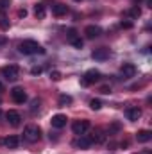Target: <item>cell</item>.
Returning a JSON list of instances; mask_svg holds the SVG:
<instances>
[{
	"mask_svg": "<svg viewBox=\"0 0 152 154\" xmlns=\"http://www.w3.org/2000/svg\"><path fill=\"white\" fill-rule=\"evenodd\" d=\"M88 129H90V122H88V120H75V122L72 124V131H74V134H77V136L86 134Z\"/></svg>",
	"mask_w": 152,
	"mask_h": 154,
	"instance_id": "cell-5",
	"label": "cell"
},
{
	"mask_svg": "<svg viewBox=\"0 0 152 154\" xmlns=\"http://www.w3.org/2000/svg\"><path fill=\"white\" fill-rule=\"evenodd\" d=\"M23 138H25V142H29V143H36L39 138H41V129H39L38 125H34V124L27 125V127L23 129Z\"/></svg>",
	"mask_w": 152,
	"mask_h": 154,
	"instance_id": "cell-2",
	"label": "cell"
},
{
	"mask_svg": "<svg viewBox=\"0 0 152 154\" xmlns=\"http://www.w3.org/2000/svg\"><path fill=\"white\" fill-rule=\"evenodd\" d=\"M74 145H75L77 149H88V147L91 145V142H90V138H86V136H82V134H81L75 142H74Z\"/></svg>",
	"mask_w": 152,
	"mask_h": 154,
	"instance_id": "cell-15",
	"label": "cell"
},
{
	"mask_svg": "<svg viewBox=\"0 0 152 154\" xmlns=\"http://www.w3.org/2000/svg\"><path fill=\"white\" fill-rule=\"evenodd\" d=\"M88 138H90V142H91V143H104V142H106V134H104L100 129H95Z\"/></svg>",
	"mask_w": 152,
	"mask_h": 154,
	"instance_id": "cell-11",
	"label": "cell"
},
{
	"mask_svg": "<svg viewBox=\"0 0 152 154\" xmlns=\"http://www.w3.org/2000/svg\"><path fill=\"white\" fill-rule=\"evenodd\" d=\"M0 29H2V31H7V29H9V18L5 16L4 11H0Z\"/></svg>",
	"mask_w": 152,
	"mask_h": 154,
	"instance_id": "cell-19",
	"label": "cell"
},
{
	"mask_svg": "<svg viewBox=\"0 0 152 154\" xmlns=\"http://www.w3.org/2000/svg\"><path fill=\"white\" fill-rule=\"evenodd\" d=\"M0 74L2 77L5 79V81H16L18 77H20V68L16 66V65H9V66H4L2 70H0Z\"/></svg>",
	"mask_w": 152,
	"mask_h": 154,
	"instance_id": "cell-3",
	"label": "cell"
},
{
	"mask_svg": "<svg viewBox=\"0 0 152 154\" xmlns=\"http://www.w3.org/2000/svg\"><path fill=\"white\" fill-rule=\"evenodd\" d=\"M125 116H127L131 122H136V120H140V116H141V109H140L138 106H131V108L125 109Z\"/></svg>",
	"mask_w": 152,
	"mask_h": 154,
	"instance_id": "cell-10",
	"label": "cell"
},
{
	"mask_svg": "<svg viewBox=\"0 0 152 154\" xmlns=\"http://www.w3.org/2000/svg\"><path fill=\"white\" fill-rule=\"evenodd\" d=\"M50 79H52V81H61V72L52 70V72H50Z\"/></svg>",
	"mask_w": 152,
	"mask_h": 154,
	"instance_id": "cell-26",
	"label": "cell"
},
{
	"mask_svg": "<svg viewBox=\"0 0 152 154\" xmlns=\"http://www.w3.org/2000/svg\"><path fill=\"white\" fill-rule=\"evenodd\" d=\"M120 27H122V29H132V23H131V22H122Z\"/></svg>",
	"mask_w": 152,
	"mask_h": 154,
	"instance_id": "cell-30",
	"label": "cell"
},
{
	"mask_svg": "<svg viewBox=\"0 0 152 154\" xmlns=\"http://www.w3.org/2000/svg\"><path fill=\"white\" fill-rule=\"evenodd\" d=\"M41 72H43V66H32V68H31V74H32V75H39Z\"/></svg>",
	"mask_w": 152,
	"mask_h": 154,
	"instance_id": "cell-27",
	"label": "cell"
},
{
	"mask_svg": "<svg viewBox=\"0 0 152 154\" xmlns=\"http://www.w3.org/2000/svg\"><path fill=\"white\" fill-rule=\"evenodd\" d=\"M91 57H93L95 61H106V59L109 57V48H106V47L95 48V50L91 52Z\"/></svg>",
	"mask_w": 152,
	"mask_h": 154,
	"instance_id": "cell-7",
	"label": "cell"
},
{
	"mask_svg": "<svg viewBox=\"0 0 152 154\" xmlns=\"http://www.w3.org/2000/svg\"><path fill=\"white\" fill-rule=\"evenodd\" d=\"M11 99L16 102V104H23L27 100V93L23 88H13L11 90Z\"/></svg>",
	"mask_w": 152,
	"mask_h": 154,
	"instance_id": "cell-6",
	"label": "cell"
},
{
	"mask_svg": "<svg viewBox=\"0 0 152 154\" xmlns=\"http://www.w3.org/2000/svg\"><path fill=\"white\" fill-rule=\"evenodd\" d=\"M0 115H2V111H0Z\"/></svg>",
	"mask_w": 152,
	"mask_h": 154,
	"instance_id": "cell-35",
	"label": "cell"
},
{
	"mask_svg": "<svg viewBox=\"0 0 152 154\" xmlns=\"http://www.w3.org/2000/svg\"><path fill=\"white\" fill-rule=\"evenodd\" d=\"M122 74H123V77H134L136 75V66L132 63H125L122 66Z\"/></svg>",
	"mask_w": 152,
	"mask_h": 154,
	"instance_id": "cell-14",
	"label": "cell"
},
{
	"mask_svg": "<svg viewBox=\"0 0 152 154\" xmlns=\"http://www.w3.org/2000/svg\"><path fill=\"white\" fill-rule=\"evenodd\" d=\"M100 93L109 95V93H111V88H109V86H100Z\"/></svg>",
	"mask_w": 152,
	"mask_h": 154,
	"instance_id": "cell-28",
	"label": "cell"
},
{
	"mask_svg": "<svg viewBox=\"0 0 152 154\" xmlns=\"http://www.w3.org/2000/svg\"><path fill=\"white\" fill-rule=\"evenodd\" d=\"M122 129V125H120V122H113L111 125H109V129H108V133L109 134H114V133H118Z\"/></svg>",
	"mask_w": 152,
	"mask_h": 154,
	"instance_id": "cell-21",
	"label": "cell"
},
{
	"mask_svg": "<svg viewBox=\"0 0 152 154\" xmlns=\"http://www.w3.org/2000/svg\"><path fill=\"white\" fill-rule=\"evenodd\" d=\"M39 106H41V100H39V99H34V100H32V104H31V111H32V113H36V111L39 109Z\"/></svg>",
	"mask_w": 152,
	"mask_h": 154,
	"instance_id": "cell-25",
	"label": "cell"
},
{
	"mask_svg": "<svg viewBox=\"0 0 152 154\" xmlns=\"http://www.w3.org/2000/svg\"><path fill=\"white\" fill-rule=\"evenodd\" d=\"M70 43H72V45H74L75 48H82V45H84V43H82V39L79 38V36H75V38H72V39H70Z\"/></svg>",
	"mask_w": 152,
	"mask_h": 154,
	"instance_id": "cell-23",
	"label": "cell"
},
{
	"mask_svg": "<svg viewBox=\"0 0 152 154\" xmlns=\"http://www.w3.org/2000/svg\"><path fill=\"white\" fill-rule=\"evenodd\" d=\"M66 120H68L66 116L59 113V115H54V116H52L50 124H52V127H56V129H61V127H65V125H66Z\"/></svg>",
	"mask_w": 152,
	"mask_h": 154,
	"instance_id": "cell-12",
	"label": "cell"
},
{
	"mask_svg": "<svg viewBox=\"0 0 152 154\" xmlns=\"http://www.w3.org/2000/svg\"><path fill=\"white\" fill-rule=\"evenodd\" d=\"M84 34H86L88 39H95L102 34V29H100L99 25H88V27L84 29Z\"/></svg>",
	"mask_w": 152,
	"mask_h": 154,
	"instance_id": "cell-8",
	"label": "cell"
},
{
	"mask_svg": "<svg viewBox=\"0 0 152 154\" xmlns=\"http://www.w3.org/2000/svg\"><path fill=\"white\" fill-rule=\"evenodd\" d=\"M11 5V0H0V7L2 9H5V7H9Z\"/></svg>",
	"mask_w": 152,
	"mask_h": 154,
	"instance_id": "cell-31",
	"label": "cell"
},
{
	"mask_svg": "<svg viewBox=\"0 0 152 154\" xmlns=\"http://www.w3.org/2000/svg\"><path fill=\"white\" fill-rule=\"evenodd\" d=\"M136 138H138V142L147 143V142H150L152 140V133L150 131H147V129H143V131H140V133L136 134Z\"/></svg>",
	"mask_w": 152,
	"mask_h": 154,
	"instance_id": "cell-16",
	"label": "cell"
},
{
	"mask_svg": "<svg viewBox=\"0 0 152 154\" xmlns=\"http://www.w3.org/2000/svg\"><path fill=\"white\" fill-rule=\"evenodd\" d=\"M34 14H36V18H39V20H43L47 16V9H45L43 4H36L34 5Z\"/></svg>",
	"mask_w": 152,
	"mask_h": 154,
	"instance_id": "cell-17",
	"label": "cell"
},
{
	"mask_svg": "<svg viewBox=\"0 0 152 154\" xmlns=\"http://www.w3.org/2000/svg\"><path fill=\"white\" fill-rule=\"evenodd\" d=\"M68 13V7L65 5V4H56V5H52V14L54 16H65Z\"/></svg>",
	"mask_w": 152,
	"mask_h": 154,
	"instance_id": "cell-13",
	"label": "cell"
},
{
	"mask_svg": "<svg viewBox=\"0 0 152 154\" xmlns=\"http://www.w3.org/2000/svg\"><path fill=\"white\" fill-rule=\"evenodd\" d=\"M75 36H77V31H75V29H68V41H70L72 38H75Z\"/></svg>",
	"mask_w": 152,
	"mask_h": 154,
	"instance_id": "cell-29",
	"label": "cell"
},
{
	"mask_svg": "<svg viewBox=\"0 0 152 154\" xmlns=\"http://www.w3.org/2000/svg\"><path fill=\"white\" fill-rule=\"evenodd\" d=\"M66 104H72V97L70 95H61L59 97V106H66Z\"/></svg>",
	"mask_w": 152,
	"mask_h": 154,
	"instance_id": "cell-22",
	"label": "cell"
},
{
	"mask_svg": "<svg viewBox=\"0 0 152 154\" xmlns=\"http://www.w3.org/2000/svg\"><path fill=\"white\" fill-rule=\"evenodd\" d=\"M20 52L22 54H25V56H34V54H45V48L39 45L38 41H34V39H23L22 43H20Z\"/></svg>",
	"mask_w": 152,
	"mask_h": 154,
	"instance_id": "cell-1",
	"label": "cell"
},
{
	"mask_svg": "<svg viewBox=\"0 0 152 154\" xmlns=\"http://www.w3.org/2000/svg\"><path fill=\"white\" fill-rule=\"evenodd\" d=\"M18 143H20L18 136H7V138H5V147H7V149H16Z\"/></svg>",
	"mask_w": 152,
	"mask_h": 154,
	"instance_id": "cell-18",
	"label": "cell"
},
{
	"mask_svg": "<svg viewBox=\"0 0 152 154\" xmlns=\"http://www.w3.org/2000/svg\"><path fill=\"white\" fill-rule=\"evenodd\" d=\"M5 118H7V122H9L11 125H14V127L22 124V116H20L18 111H14V109H9V111L5 113Z\"/></svg>",
	"mask_w": 152,
	"mask_h": 154,
	"instance_id": "cell-9",
	"label": "cell"
},
{
	"mask_svg": "<svg viewBox=\"0 0 152 154\" xmlns=\"http://www.w3.org/2000/svg\"><path fill=\"white\" fill-rule=\"evenodd\" d=\"M75 2H81V0H75Z\"/></svg>",
	"mask_w": 152,
	"mask_h": 154,
	"instance_id": "cell-34",
	"label": "cell"
},
{
	"mask_svg": "<svg viewBox=\"0 0 152 154\" xmlns=\"http://www.w3.org/2000/svg\"><path fill=\"white\" fill-rule=\"evenodd\" d=\"M18 16H20V18H25V16H27V9H20V11H18Z\"/></svg>",
	"mask_w": 152,
	"mask_h": 154,
	"instance_id": "cell-32",
	"label": "cell"
},
{
	"mask_svg": "<svg viewBox=\"0 0 152 154\" xmlns=\"http://www.w3.org/2000/svg\"><path fill=\"white\" fill-rule=\"evenodd\" d=\"M97 81H100V72L99 70H88L84 75L81 77V84L82 86H90V84H93Z\"/></svg>",
	"mask_w": 152,
	"mask_h": 154,
	"instance_id": "cell-4",
	"label": "cell"
},
{
	"mask_svg": "<svg viewBox=\"0 0 152 154\" xmlns=\"http://www.w3.org/2000/svg\"><path fill=\"white\" fill-rule=\"evenodd\" d=\"M5 43H7V38L5 36H0V47H4Z\"/></svg>",
	"mask_w": 152,
	"mask_h": 154,
	"instance_id": "cell-33",
	"label": "cell"
},
{
	"mask_svg": "<svg viewBox=\"0 0 152 154\" xmlns=\"http://www.w3.org/2000/svg\"><path fill=\"white\" fill-rule=\"evenodd\" d=\"M90 108L91 109H100L102 108V102L99 99H93V100H90Z\"/></svg>",
	"mask_w": 152,
	"mask_h": 154,
	"instance_id": "cell-24",
	"label": "cell"
},
{
	"mask_svg": "<svg viewBox=\"0 0 152 154\" xmlns=\"http://www.w3.org/2000/svg\"><path fill=\"white\" fill-rule=\"evenodd\" d=\"M123 14H125V16H129V18H138V16L141 14V11H140V7H132V9L125 11Z\"/></svg>",
	"mask_w": 152,
	"mask_h": 154,
	"instance_id": "cell-20",
	"label": "cell"
}]
</instances>
